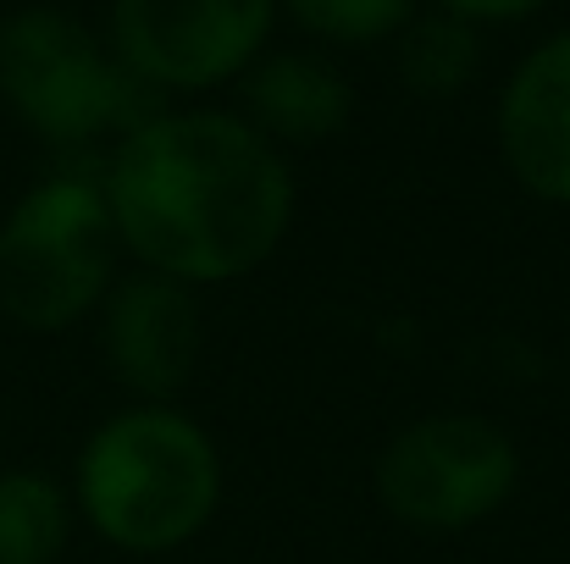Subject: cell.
Masks as SVG:
<instances>
[{
    "instance_id": "1",
    "label": "cell",
    "mask_w": 570,
    "mask_h": 564,
    "mask_svg": "<svg viewBox=\"0 0 570 564\" xmlns=\"http://www.w3.org/2000/svg\"><path fill=\"white\" fill-rule=\"evenodd\" d=\"M100 188L122 260L194 294L255 277L299 210L288 156L233 106H156L111 145Z\"/></svg>"
},
{
    "instance_id": "2",
    "label": "cell",
    "mask_w": 570,
    "mask_h": 564,
    "mask_svg": "<svg viewBox=\"0 0 570 564\" xmlns=\"http://www.w3.org/2000/svg\"><path fill=\"white\" fill-rule=\"evenodd\" d=\"M67 487L89 537L128 560H161L216 526L227 459L184 404H122L78 443Z\"/></svg>"
},
{
    "instance_id": "3",
    "label": "cell",
    "mask_w": 570,
    "mask_h": 564,
    "mask_svg": "<svg viewBox=\"0 0 570 564\" xmlns=\"http://www.w3.org/2000/svg\"><path fill=\"white\" fill-rule=\"evenodd\" d=\"M122 277V244L100 172H50L0 216V316L56 338L95 321Z\"/></svg>"
},
{
    "instance_id": "4",
    "label": "cell",
    "mask_w": 570,
    "mask_h": 564,
    "mask_svg": "<svg viewBox=\"0 0 570 564\" xmlns=\"http://www.w3.org/2000/svg\"><path fill=\"white\" fill-rule=\"evenodd\" d=\"M0 106L50 150L117 145L156 111V95L117 61V50L61 11L28 0L0 17Z\"/></svg>"
},
{
    "instance_id": "5",
    "label": "cell",
    "mask_w": 570,
    "mask_h": 564,
    "mask_svg": "<svg viewBox=\"0 0 570 564\" xmlns=\"http://www.w3.org/2000/svg\"><path fill=\"white\" fill-rule=\"evenodd\" d=\"M521 443L476 409H426L404 420L372 459L377 509L410 537H465L510 509Z\"/></svg>"
},
{
    "instance_id": "6",
    "label": "cell",
    "mask_w": 570,
    "mask_h": 564,
    "mask_svg": "<svg viewBox=\"0 0 570 564\" xmlns=\"http://www.w3.org/2000/svg\"><path fill=\"white\" fill-rule=\"evenodd\" d=\"M277 0H111L106 44L156 100L233 89L272 50Z\"/></svg>"
},
{
    "instance_id": "7",
    "label": "cell",
    "mask_w": 570,
    "mask_h": 564,
    "mask_svg": "<svg viewBox=\"0 0 570 564\" xmlns=\"http://www.w3.org/2000/svg\"><path fill=\"white\" fill-rule=\"evenodd\" d=\"M95 349L128 404H178L205 360V305L184 283L128 266L95 310Z\"/></svg>"
},
{
    "instance_id": "8",
    "label": "cell",
    "mask_w": 570,
    "mask_h": 564,
    "mask_svg": "<svg viewBox=\"0 0 570 564\" xmlns=\"http://www.w3.org/2000/svg\"><path fill=\"white\" fill-rule=\"evenodd\" d=\"M493 145L527 199L570 210V28L538 39L499 83Z\"/></svg>"
},
{
    "instance_id": "9",
    "label": "cell",
    "mask_w": 570,
    "mask_h": 564,
    "mask_svg": "<svg viewBox=\"0 0 570 564\" xmlns=\"http://www.w3.org/2000/svg\"><path fill=\"white\" fill-rule=\"evenodd\" d=\"M233 95H238L233 111L266 145H277L283 156L338 139L350 128V117H355V83H350V72L327 50H316V44L261 50L249 61V72L233 83Z\"/></svg>"
},
{
    "instance_id": "10",
    "label": "cell",
    "mask_w": 570,
    "mask_h": 564,
    "mask_svg": "<svg viewBox=\"0 0 570 564\" xmlns=\"http://www.w3.org/2000/svg\"><path fill=\"white\" fill-rule=\"evenodd\" d=\"M72 537V487L39 465H0V564H61Z\"/></svg>"
},
{
    "instance_id": "11",
    "label": "cell",
    "mask_w": 570,
    "mask_h": 564,
    "mask_svg": "<svg viewBox=\"0 0 570 564\" xmlns=\"http://www.w3.org/2000/svg\"><path fill=\"white\" fill-rule=\"evenodd\" d=\"M393 61H399V83L415 100H454L471 89L476 67H482V28H471L465 17L449 11H415L404 22V33L393 39Z\"/></svg>"
},
{
    "instance_id": "12",
    "label": "cell",
    "mask_w": 570,
    "mask_h": 564,
    "mask_svg": "<svg viewBox=\"0 0 570 564\" xmlns=\"http://www.w3.org/2000/svg\"><path fill=\"white\" fill-rule=\"evenodd\" d=\"M421 11V0H277V17H288L316 50H372L404 33V22Z\"/></svg>"
},
{
    "instance_id": "13",
    "label": "cell",
    "mask_w": 570,
    "mask_h": 564,
    "mask_svg": "<svg viewBox=\"0 0 570 564\" xmlns=\"http://www.w3.org/2000/svg\"><path fill=\"white\" fill-rule=\"evenodd\" d=\"M432 6L449 11V17H465L471 28H504V22H521V17L549 11L554 0H432Z\"/></svg>"
}]
</instances>
